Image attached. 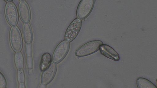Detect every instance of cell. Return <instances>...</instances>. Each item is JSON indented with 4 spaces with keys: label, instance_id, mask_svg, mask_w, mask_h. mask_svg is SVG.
Returning <instances> with one entry per match:
<instances>
[{
    "label": "cell",
    "instance_id": "8fae6325",
    "mask_svg": "<svg viewBox=\"0 0 157 88\" xmlns=\"http://www.w3.org/2000/svg\"><path fill=\"white\" fill-rule=\"evenodd\" d=\"M136 84L138 88H157L152 82L143 78H138L136 80Z\"/></svg>",
    "mask_w": 157,
    "mask_h": 88
},
{
    "label": "cell",
    "instance_id": "30bf717a",
    "mask_svg": "<svg viewBox=\"0 0 157 88\" xmlns=\"http://www.w3.org/2000/svg\"><path fill=\"white\" fill-rule=\"evenodd\" d=\"M23 34L25 43L30 44L32 40L33 34L31 28L29 23L24 24L23 28Z\"/></svg>",
    "mask_w": 157,
    "mask_h": 88
},
{
    "label": "cell",
    "instance_id": "7402d4cb",
    "mask_svg": "<svg viewBox=\"0 0 157 88\" xmlns=\"http://www.w3.org/2000/svg\"><path fill=\"white\" fill-rule=\"evenodd\" d=\"M20 1H23V0H19Z\"/></svg>",
    "mask_w": 157,
    "mask_h": 88
},
{
    "label": "cell",
    "instance_id": "52a82bcc",
    "mask_svg": "<svg viewBox=\"0 0 157 88\" xmlns=\"http://www.w3.org/2000/svg\"><path fill=\"white\" fill-rule=\"evenodd\" d=\"M56 68V64L54 62H52L44 70L41 77L42 83L47 84L51 81L55 74Z\"/></svg>",
    "mask_w": 157,
    "mask_h": 88
},
{
    "label": "cell",
    "instance_id": "3957f363",
    "mask_svg": "<svg viewBox=\"0 0 157 88\" xmlns=\"http://www.w3.org/2000/svg\"><path fill=\"white\" fill-rule=\"evenodd\" d=\"M82 24L81 20L78 18H76L71 22L65 34L66 40L70 42L76 37L80 30Z\"/></svg>",
    "mask_w": 157,
    "mask_h": 88
},
{
    "label": "cell",
    "instance_id": "4fadbf2b",
    "mask_svg": "<svg viewBox=\"0 0 157 88\" xmlns=\"http://www.w3.org/2000/svg\"><path fill=\"white\" fill-rule=\"evenodd\" d=\"M14 62L17 68L22 69L24 64V58L22 53L20 52H16L14 55Z\"/></svg>",
    "mask_w": 157,
    "mask_h": 88
},
{
    "label": "cell",
    "instance_id": "44dd1931",
    "mask_svg": "<svg viewBox=\"0 0 157 88\" xmlns=\"http://www.w3.org/2000/svg\"><path fill=\"white\" fill-rule=\"evenodd\" d=\"M6 2H9L12 1V0H4Z\"/></svg>",
    "mask_w": 157,
    "mask_h": 88
},
{
    "label": "cell",
    "instance_id": "ffe728a7",
    "mask_svg": "<svg viewBox=\"0 0 157 88\" xmlns=\"http://www.w3.org/2000/svg\"><path fill=\"white\" fill-rule=\"evenodd\" d=\"M28 72L29 75H32L33 73V70L32 69H29L28 70Z\"/></svg>",
    "mask_w": 157,
    "mask_h": 88
},
{
    "label": "cell",
    "instance_id": "277c9868",
    "mask_svg": "<svg viewBox=\"0 0 157 88\" xmlns=\"http://www.w3.org/2000/svg\"><path fill=\"white\" fill-rule=\"evenodd\" d=\"M10 38L11 46L15 51H20L22 45L21 34L19 28L16 26H13L11 28Z\"/></svg>",
    "mask_w": 157,
    "mask_h": 88
},
{
    "label": "cell",
    "instance_id": "e0dca14e",
    "mask_svg": "<svg viewBox=\"0 0 157 88\" xmlns=\"http://www.w3.org/2000/svg\"><path fill=\"white\" fill-rule=\"evenodd\" d=\"M25 52L27 56H31L32 54V47L30 44H27L25 46Z\"/></svg>",
    "mask_w": 157,
    "mask_h": 88
},
{
    "label": "cell",
    "instance_id": "d6986e66",
    "mask_svg": "<svg viewBox=\"0 0 157 88\" xmlns=\"http://www.w3.org/2000/svg\"><path fill=\"white\" fill-rule=\"evenodd\" d=\"M46 87V84H43L42 83L40 84L39 87V88H45Z\"/></svg>",
    "mask_w": 157,
    "mask_h": 88
},
{
    "label": "cell",
    "instance_id": "5b68a950",
    "mask_svg": "<svg viewBox=\"0 0 157 88\" xmlns=\"http://www.w3.org/2000/svg\"><path fill=\"white\" fill-rule=\"evenodd\" d=\"M69 48V42L66 40L61 42L55 49L52 56V60L58 63L64 57Z\"/></svg>",
    "mask_w": 157,
    "mask_h": 88
},
{
    "label": "cell",
    "instance_id": "6da1fadb",
    "mask_svg": "<svg viewBox=\"0 0 157 88\" xmlns=\"http://www.w3.org/2000/svg\"><path fill=\"white\" fill-rule=\"evenodd\" d=\"M102 44L103 42L100 40L90 41L79 47L76 50L75 55L81 57L91 54L98 51L100 46Z\"/></svg>",
    "mask_w": 157,
    "mask_h": 88
},
{
    "label": "cell",
    "instance_id": "2e32d148",
    "mask_svg": "<svg viewBox=\"0 0 157 88\" xmlns=\"http://www.w3.org/2000/svg\"><path fill=\"white\" fill-rule=\"evenodd\" d=\"M26 64L29 69H32L33 67V59L31 56H27L26 58Z\"/></svg>",
    "mask_w": 157,
    "mask_h": 88
},
{
    "label": "cell",
    "instance_id": "7a4b0ae2",
    "mask_svg": "<svg viewBox=\"0 0 157 88\" xmlns=\"http://www.w3.org/2000/svg\"><path fill=\"white\" fill-rule=\"evenodd\" d=\"M94 3V0H81L76 10L78 18L83 19L87 17L91 12Z\"/></svg>",
    "mask_w": 157,
    "mask_h": 88
},
{
    "label": "cell",
    "instance_id": "7c38bea8",
    "mask_svg": "<svg viewBox=\"0 0 157 88\" xmlns=\"http://www.w3.org/2000/svg\"><path fill=\"white\" fill-rule=\"evenodd\" d=\"M52 61V57L50 54L47 53L44 54L41 57L40 65L41 71H44L50 65Z\"/></svg>",
    "mask_w": 157,
    "mask_h": 88
},
{
    "label": "cell",
    "instance_id": "5bb4252c",
    "mask_svg": "<svg viewBox=\"0 0 157 88\" xmlns=\"http://www.w3.org/2000/svg\"><path fill=\"white\" fill-rule=\"evenodd\" d=\"M17 78L19 82H24L25 77L24 71L22 69H19L17 72Z\"/></svg>",
    "mask_w": 157,
    "mask_h": 88
},
{
    "label": "cell",
    "instance_id": "8992f818",
    "mask_svg": "<svg viewBox=\"0 0 157 88\" xmlns=\"http://www.w3.org/2000/svg\"><path fill=\"white\" fill-rule=\"evenodd\" d=\"M5 12L8 23L12 26L16 25L18 20V15L15 5L11 2L7 3L5 6Z\"/></svg>",
    "mask_w": 157,
    "mask_h": 88
},
{
    "label": "cell",
    "instance_id": "ac0fdd59",
    "mask_svg": "<svg viewBox=\"0 0 157 88\" xmlns=\"http://www.w3.org/2000/svg\"><path fill=\"white\" fill-rule=\"evenodd\" d=\"M19 87L20 88H25V86L24 82L20 83Z\"/></svg>",
    "mask_w": 157,
    "mask_h": 88
},
{
    "label": "cell",
    "instance_id": "9a60e30c",
    "mask_svg": "<svg viewBox=\"0 0 157 88\" xmlns=\"http://www.w3.org/2000/svg\"><path fill=\"white\" fill-rule=\"evenodd\" d=\"M6 81L5 78L0 72V88H6Z\"/></svg>",
    "mask_w": 157,
    "mask_h": 88
},
{
    "label": "cell",
    "instance_id": "ba28073f",
    "mask_svg": "<svg viewBox=\"0 0 157 88\" xmlns=\"http://www.w3.org/2000/svg\"><path fill=\"white\" fill-rule=\"evenodd\" d=\"M99 50L101 54L109 59L114 61H118L120 59L118 53L107 45L102 44L100 46Z\"/></svg>",
    "mask_w": 157,
    "mask_h": 88
},
{
    "label": "cell",
    "instance_id": "9c48e42d",
    "mask_svg": "<svg viewBox=\"0 0 157 88\" xmlns=\"http://www.w3.org/2000/svg\"><path fill=\"white\" fill-rule=\"evenodd\" d=\"M18 11L21 19L24 23H28L30 18L29 6L25 1H21L18 6Z\"/></svg>",
    "mask_w": 157,
    "mask_h": 88
}]
</instances>
